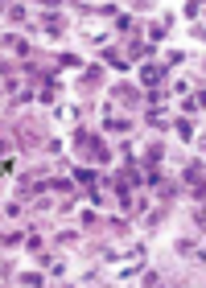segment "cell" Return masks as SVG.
<instances>
[{
	"label": "cell",
	"mask_w": 206,
	"mask_h": 288,
	"mask_svg": "<svg viewBox=\"0 0 206 288\" xmlns=\"http://www.w3.org/2000/svg\"><path fill=\"white\" fill-rule=\"evenodd\" d=\"M181 181H186V186H190L194 193H198V202H202V160L186 165V177H181Z\"/></svg>",
	"instance_id": "6da1fadb"
},
{
	"label": "cell",
	"mask_w": 206,
	"mask_h": 288,
	"mask_svg": "<svg viewBox=\"0 0 206 288\" xmlns=\"http://www.w3.org/2000/svg\"><path fill=\"white\" fill-rule=\"evenodd\" d=\"M83 153H87L91 160H99V165H103V160H107V157H111V148H107V144H103V140H91V136H87V144H83Z\"/></svg>",
	"instance_id": "7a4b0ae2"
},
{
	"label": "cell",
	"mask_w": 206,
	"mask_h": 288,
	"mask_svg": "<svg viewBox=\"0 0 206 288\" xmlns=\"http://www.w3.org/2000/svg\"><path fill=\"white\" fill-rule=\"evenodd\" d=\"M161 78H165L161 66H144V70H140V83H144V87H153V91L161 87Z\"/></svg>",
	"instance_id": "3957f363"
},
{
	"label": "cell",
	"mask_w": 206,
	"mask_h": 288,
	"mask_svg": "<svg viewBox=\"0 0 206 288\" xmlns=\"http://www.w3.org/2000/svg\"><path fill=\"white\" fill-rule=\"evenodd\" d=\"M4 17L13 21V25H25V21H29V8H25V4H8V8H4Z\"/></svg>",
	"instance_id": "277c9868"
},
{
	"label": "cell",
	"mask_w": 206,
	"mask_h": 288,
	"mask_svg": "<svg viewBox=\"0 0 206 288\" xmlns=\"http://www.w3.org/2000/svg\"><path fill=\"white\" fill-rule=\"evenodd\" d=\"M0 45H8L13 54H29V41H25V37H4Z\"/></svg>",
	"instance_id": "5b68a950"
},
{
	"label": "cell",
	"mask_w": 206,
	"mask_h": 288,
	"mask_svg": "<svg viewBox=\"0 0 206 288\" xmlns=\"http://www.w3.org/2000/svg\"><path fill=\"white\" fill-rule=\"evenodd\" d=\"M161 157H165V148H161V144H153V148L144 153V165H161Z\"/></svg>",
	"instance_id": "8992f818"
},
{
	"label": "cell",
	"mask_w": 206,
	"mask_h": 288,
	"mask_svg": "<svg viewBox=\"0 0 206 288\" xmlns=\"http://www.w3.org/2000/svg\"><path fill=\"white\" fill-rule=\"evenodd\" d=\"M128 54H132V58H148V54H153V45H144V41H132V45H128Z\"/></svg>",
	"instance_id": "52a82bcc"
},
{
	"label": "cell",
	"mask_w": 206,
	"mask_h": 288,
	"mask_svg": "<svg viewBox=\"0 0 206 288\" xmlns=\"http://www.w3.org/2000/svg\"><path fill=\"white\" fill-rule=\"evenodd\" d=\"M74 181H78V186H95V173H91V169H74Z\"/></svg>",
	"instance_id": "ba28073f"
},
{
	"label": "cell",
	"mask_w": 206,
	"mask_h": 288,
	"mask_svg": "<svg viewBox=\"0 0 206 288\" xmlns=\"http://www.w3.org/2000/svg\"><path fill=\"white\" fill-rule=\"evenodd\" d=\"M99 78H103V74H99V66H91V70H87V74H83V87H87V91H91V87H95V83H99Z\"/></svg>",
	"instance_id": "9c48e42d"
},
{
	"label": "cell",
	"mask_w": 206,
	"mask_h": 288,
	"mask_svg": "<svg viewBox=\"0 0 206 288\" xmlns=\"http://www.w3.org/2000/svg\"><path fill=\"white\" fill-rule=\"evenodd\" d=\"M116 95L128 99V103H136V99H140V91H136V87H116Z\"/></svg>",
	"instance_id": "30bf717a"
},
{
	"label": "cell",
	"mask_w": 206,
	"mask_h": 288,
	"mask_svg": "<svg viewBox=\"0 0 206 288\" xmlns=\"http://www.w3.org/2000/svg\"><path fill=\"white\" fill-rule=\"evenodd\" d=\"M0 247H21V235H17V230H8V235H0Z\"/></svg>",
	"instance_id": "8fae6325"
},
{
	"label": "cell",
	"mask_w": 206,
	"mask_h": 288,
	"mask_svg": "<svg viewBox=\"0 0 206 288\" xmlns=\"http://www.w3.org/2000/svg\"><path fill=\"white\" fill-rule=\"evenodd\" d=\"M177 136H181V140H194V128H190V120H177Z\"/></svg>",
	"instance_id": "7c38bea8"
},
{
	"label": "cell",
	"mask_w": 206,
	"mask_h": 288,
	"mask_svg": "<svg viewBox=\"0 0 206 288\" xmlns=\"http://www.w3.org/2000/svg\"><path fill=\"white\" fill-rule=\"evenodd\" d=\"M17 280H21V284H41L45 276H37V272H25V276H17Z\"/></svg>",
	"instance_id": "4fadbf2b"
},
{
	"label": "cell",
	"mask_w": 206,
	"mask_h": 288,
	"mask_svg": "<svg viewBox=\"0 0 206 288\" xmlns=\"http://www.w3.org/2000/svg\"><path fill=\"white\" fill-rule=\"evenodd\" d=\"M103 58H107V62H111V66H120V70H124V58H120L116 50H103Z\"/></svg>",
	"instance_id": "5bb4252c"
},
{
	"label": "cell",
	"mask_w": 206,
	"mask_h": 288,
	"mask_svg": "<svg viewBox=\"0 0 206 288\" xmlns=\"http://www.w3.org/2000/svg\"><path fill=\"white\" fill-rule=\"evenodd\" d=\"M177 251H181V256H194V251H202V247H194L190 239H181V243H177Z\"/></svg>",
	"instance_id": "9a60e30c"
},
{
	"label": "cell",
	"mask_w": 206,
	"mask_h": 288,
	"mask_svg": "<svg viewBox=\"0 0 206 288\" xmlns=\"http://www.w3.org/2000/svg\"><path fill=\"white\" fill-rule=\"evenodd\" d=\"M8 148H13V140H8V136H0V153H8Z\"/></svg>",
	"instance_id": "2e32d148"
}]
</instances>
